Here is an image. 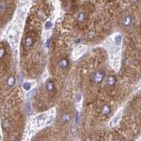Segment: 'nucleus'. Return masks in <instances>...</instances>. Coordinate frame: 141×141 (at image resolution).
<instances>
[{
  "label": "nucleus",
  "instance_id": "1",
  "mask_svg": "<svg viewBox=\"0 0 141 141\" xmlns=\"http://www.w3.org/2000/svg\"><path fill=\"white\" fill-rule=\"evenodd\" d=\"M104 76H105V74H104V71L97 70V71L94 72L91 75L90 79H91V81L92 83L98 84V83H102L103 81V80L104 78Z\"/></svg>",
  "mask_w": 141,
  "mask_h": 141
},
{
  "label": "nucleus",
  "instance_id": "2",
  "mask_svg": "<svg viewBox=\"0 0 141 141\" xmlns=\"http://www.w3.org/2000/svg\"><path fill=\"white\" fill-rule=\"evenodd\" d=\"M87 50V47L85 45H79L75 48L73 52V59H77L80 57Z\"/></svg>",
  "mask_w": 141,
  "mask_h": 141
},
{
  "label": "nucleus",
  "instance_id": "3",
  "mask_svg": "<svg viewBox=\"0 0 141 141\" xmlns=\"http://www.w3.org/2000/svg\"><path fill=\"white\" fill-rule=\"evenodd\" d=\"M122 112H123V109L121 108V109L116 112V114L114 115V116L113 117L112 121L110 122V126H116V125L119 124V122L120 121V120H121V116H122Z\"/></svg>",
  "mask_w": 141,
  "mask_h": 141
},
{
  "label": "nucleus",
  "instance_id": "4",
  "mask_svg": "<svg viewBox=\"0 0 141 141\" xmlns=\"http://www.w3.org/2000/svg\"><path fill=\"white\" fill-rule=\"evenodd\" d=\"M46 119H47L46 114H41L38 116L37 117V123H36L37 125L38 126H43V124H45L46 123Z\"/></svg>",
  "mask_w": 141,
  "mask_h": 141
},
{
  "label": "nucleus",
  "instance_id": "5",
  "mask_svg": "<svg viewBox=\"0 0 141 141\" xmlns=\"http://www.w3.org/2000/svg\"><path fill=\"white\" fill-rule=\"evenodd\" d=\"M34 44V40L32 37L30 36H28L25 38V42H24V46L25 48L28 49L30 47H31Z\"/></svg>",
  "mask_w": 141,
  "mask_h": 141
},
{
  "label": "nucleus",
  "instance_id": "6",
  "mask_svg": "<svg viewBox=\"0 0 141 141\" xmlns=\"http://www.w3.org/2000/svg\"><path fill=\"white\" fill-rule=\"evenodd\" d=\"M69 65V61L67 59H62L59 62V66L62 69H66Z\"/></svg>",
  "mask_w": 141,
  "mask_h": 141
},
{
  "label": "nucleus",
  "instance_id": "7",
  "mask_svg": "<svg viewBox=\"0 0 141 141\" xmlns=\"http://www.w3.org/2000/svg\"><path fill=\"white\" fill-rule=\"evenodd\" d=\"M112 111L111 107L109 104H104L101 109V112L104 116H108Z\"/></svg>",
  "mask_w": 141,
  "mask_h": 141
},
{
  "label": "nucleus",
  "instance_id": "8",
  "mask_svg": "<svg viewBox=\"0 0 141 141\" xmlns=\"http://www.w3.org/2000/svg\"><path fill=\"white\" fill-rule=\"evenodd\" d=\"M116 78L114 75H109L107 78V84L109 86H114L116 84Z\"/></svg>",
  "mask_w": 141,
  "mask_h": 141
},
{
  "label": "nucleus",
  "instance_id": "9",
  "mask_svg": "<svg viewBox=\"0 0 141 141\" xmlns=\"http://www.w3.org/2000/svg\"><path fill=\"white\" fill-rule=\"evenodd\" d=\"M86 19V15L84 12H80L78 13L77 17H76V20L79 23H83Z\"/></svg>",
  "mask_w": 141,
  "mask_h": 141
},
{
  "label": "nucleus",
  "instance_id": "10",
  "mask_svg": "<svg viewBox=\"0 0 141 141\" xmlns=\"http://www.w3.org/2000/svg\"><path fill=\"white\" fill-rule=\"evenodd\" d=\"M54 87H55L54 83L52 80H49V81L47 83L46 86H45L46 90H47L48 92H52V91H54Z\"/></svg>",
  "mask_w": 141,
  "mask_h": 141
},
{
  "label": "nucleus",
  "instance_id": "11",
  "mask_svg": "<svg viewBox=\"0 0 141 141\" xmlns=\"http://www.w3.org/2000/svg\"><path fill=\"white\" fill-rule=\"evenodd\" d=\"M6 83L8 85V87H13L14 85V84L16 83V79L14 78V76L13 75H10L6 80Z\"/></svg>",
  "mask_w": 141,
  "mask_h": 141
},
{
  "label": "nucleus",
  "instance_id": "12",
  "mask_svg": "<svg viewBox=\"0 0 141 141\" xmlns=\"http://www.w3.org/2000/svg\"><path fill=\"white\" fill-rule=\"evenodd\" d=\"M131 22H132V18L131 16H126L124 19V21H123V24L125 25V26H129L131 24Z\"/></svg>",
  "mask_w": 141,
  "mask_h": 141
},
{
  "label": "nucleus",
  "instance_id": "13",
  "mask_svg": "<svg viewBox=\"0 0 141 141\" xmlns=\"http://www.w3.org/2000/svg\"><path fill=\"white\" fill-rule=\"evenodd\" d=\"M114 41H115L116 45L119 47L122 43V36H121V35H120V34L116 35L114 37Z\"/></svg>",
  "mask_w": 141,
  "mask_h": 141
},
{
  "label": "nucleus",
  "instance_id": "14",
  "mask_svg": "<svg viewBox=\"0 0 141 141\" xmlns=\"http://www.w3.org/2000/svg\"><path fill=\"white\" fill-rule=\"evenodd\" d=\"M2 126H3V129L7 130V129H9L11 128V124L9 122L8 120H5L3 121L2 123Z\"/></svg>",
  "mask_w": 141,
  "mask_h": 141
},
{
  "label": "nucleus",
  "instance_id": "15",
  "mask_svg": "<svg viewBox=\"0 0 141 141\" xmlns=\"http://www.w3.org/2000/svg\"><path fill=\"white\" fill-rule=\"evenodd\" d=\"M23 89H24L25 90L28 91V90H30V88H31V84H30V83H23Z\"/></svg>",
  "mask_w": 141,
  "mask_h": 141
},
{
  "label": "nucleus",
  "instance_id": "16",
  "mask_svg": "<svg viewBox=\"0 0 141 141\" xmlns=\"http://www.w3.org/2000/svg\"><path fill=\"white\" fill-rule=\"evenodd\" d=\"M62 119H63V121L64 123H68L70 120V116L69 114H64L62 117Z\"/></svg>",
  "mask_w": 141,
  "mask_h": 141
},
{
  "label": "nucleus",
  "instance_id": "17",
  "mask_svg": "<svg viewBox=\"0 0 141 141\" xmlns=\"http://www.w3.org/2000/svg\"><path fill=\"white\" fill-rule=\"evenodd\" d=\"M5 54H6L5 49L3 48V47H0V59H1L4 57Z\"/></svg>",
  "mask_w": 141,
  "mask_h": 141
},
{
  "label": "nucleus",
  "instance_id": "18",
  "mask_svg": "<svg viewBox=\"0 0 141 141\" xmlns=\"http://www.w3.org/2000/svg\"><path fill=\"white\" fill-rule=\"evenodd\" d=\"M6 8V4L5 2H1L0 3V12H2Z\"/></svg>",
  "mask_w": 141,
  "mask_h": 141
},
{
  "label": "nucleus",
  "instance_id": "19",
  "mask_svg": "<svg viewBox=\"0 0 141 141\" xmlns=\"http://www.w3.org/2000/svg\"><path fill=\"white\" fill-rule=\"evenodd\" d=\"M52 24L51 21H47L46 23V24H45V28L46 29H50L52 27Z\"/></svg>",
  "mask_w": 141,
  "mask_h": 141
},
{
  "label": "nucleus",
  "instance_id": "20",
  "mask_svg": "<svg viewBox=\"0 0 141 141\" xmlns=\"http://www.w3.org/2000/svg\"><path fill=\"white\" fill-rule=\"evenodd\" d=\"M136 90H141V80H139V82H138V83L137 86H136Z\"/></svg>",
  "mask_w": 141,
  "mask_h": 141
},
{
  "label": "nucleus",
  "instance_id": "21",
  "mask_svg": "<svg viewBox=\"0 0 141 141\" xmlns=\"http://www.w3.org/2000/svg\"><path fill=\"white\" fill-rule=\"evenodd\" d=\"M80 99H81V96H80V94L77 95V96H76V101H77L78 102H79L80 101Z\"/></svg>",
  "mask_w": 141,
  "mask_h": 141
},
{
  "label": "nucleus",
  "instance_id": "22",
  "mask_svg": "<svg viewBox=\"0 0 141 141\" xmlns=\"http://www.w3.org/2000/svg\"><path fill=\"white\" fill-rule=\"evenodd\" d=\"M136 141H141V137H139V138H138V139Z\"/></svg>",
  "mask_w": 141,
  "mask_h": 141
},
{
  "label": "nucleus",
  "instance_id": "23",
  "mask_svg": "<svg viewBox=\"0 0 141 141\" xmlns=\"http://www.w3.org/2000/svg\"><path fill=\"white\" fill-rule=\"evenodd\" d=\"M0 140H1V136H0Z\"/></svg>",
  "mask_w": 141,
  "mask_h": 141
}]
</instances>
